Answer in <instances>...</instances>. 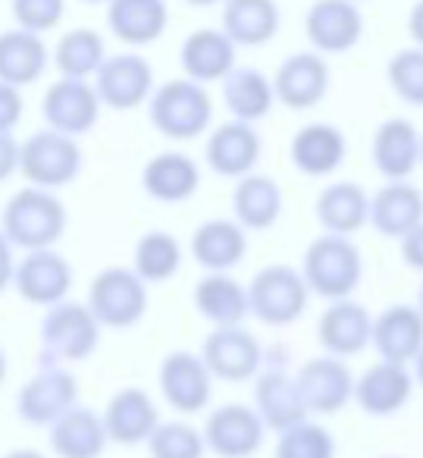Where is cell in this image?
<instances>
[{
	"label": "cell",
	"instance_id": "obj_47",
	"mask_svg": "<svg viewBox=\"0 0 423 458\" xmlns=\"http://www.w3.org/2000/svg\"><path fill=\"white\" fill-rule=\"evenodd\" d=\"M16 245L7 239V233L0 229V293L16 280V258H13Z\"/></svg>",
	"mask_w": 423,
	"mask_h": 458
},
{
	"label": "cell",
	"instance_id": "obj_30",
	"mask_svg": "<svg viewBox=\"0 0 423 458\" xmlns=\"http://www.w3.org/2000/svg\"><path fill=\"white\" fill-rule=\"evenodd\" d=\"M166 22H170L166 0H110L107 4L110 32L129 47L154 45L166 32Z\"/></svg>",
	"mask_w": 423,
	"mask_h": 458
},
{
	"label": "cell",
	"instance_id": "obj_2",
	"mask_svg": "<svg viewBox=\"0 0 423 458\" xmlns=\"http://www.w3.org/2000/svg\"><path fill=\"white\" fill-rule=\"evenodd\" d=\"M151 126L173 141H191L207 132L214 120V98L195 79H170L160 89H154L148 101Z\"/></svg>",
	"mask_w": 423,
	"mask_h": 458
},
{
	"label": "cell",
	"instance_id": "obj_41",
	"mask_svg": "<svg viewBox=\"0 0 423 458\" xmlns=\"http://www.w3.org/2000/svg\"><path fill=\"white\" fill-rule=\"evenodd\" d=\"M276 458H335V439L323 424L301 420L279 433Z\"/></svg>",
	"mask_w": 423,
	"mask_h": 458
},
{
	"label": "cell",
	"instance_id": "obj_9",
	"mask_svg": "<svg viewBox=\"0 0 423 458\" xmlns=\"http://www.w3.org/2000/svg\"><path fill=\"white\" fill-rule=\"evenodd\" d=\"M160 393H164L166 405L176 408L179 414H198L210 405L214 395V374H210L207 361L195 352H170L160 361L157 370Z\"/></svg>",
	"mask_w": 423,
	"mask_h": 458
},
{
	"label": "cell",
	"instance_id": "obj_55",
	"mask_svg": "<svg viewBox=\"0 0 423 458\" xmlns=\"http://www.w3.org/2000/svg\"><path fill=\"white\" fill-rule=\"evenodd\" d=\"M420 166H423V154H420Z\"/></svg>",
	"mask_w": 423,
	"mask_h": 458
},
{
	"label": "cell",
	"instance_id": "obj_46",
	"mask_svg": "<svg viewBox=\"0 0 423 458\" xmlns=\"http://www.w3.org/2000/svg\"><path fill=\"white\" fill-rule=\"evenodd\" d=\"M402 258L410 270H420L423 274V223L402 239Z\"/></svg>",
	"mask_w": 423,
	"mask_h": 458
},
{
	"label": "cell",
	"instance_id": "obj_7",
	"mask_svg": "<svg viewBox=\"0 0 423 458\" xmlns=\"http://www.w3.org/2000/svg\"><path fill=\"white\" fill-rule=\"evenodd\" d=\"M20 173L29 179V185L63 189L82 173V148L72 135H63L57 129H41L22 141Z\"/></svg>",
	"mask_w": 423,
	"mask_h": 458
},
{
	"label": "cell",
	"instance_id": "obj_53",
	"mask_svg": "<svg viewBox=\"0 0 423 458\" xmlns=\"http://www.w3.org/2000/svg\"><path fill=\"white\" fill-rule=\"evenodd\" d=\"M417 308L423 311V286H420V293H417Z\"/></svg>",
	"mask_w": 423,
	"mask_h": 458
},
{
	"label": "cell",
	"instance_id": "obj_39",
	"mask_svg": "<svg viewBox=\"0 0 423 458\" xmlns=\"http://www.w3.org/2000/svg\"><path fill=\"white\" fill-rule=\"evenodd\" d=\"M132 267L145 283H166L179 274L182 267V245L164 233V229H151L135 242Z\"/></svg>",
	"mask_w": 423,
	"mask_h": 458
},
{
	"label": "cell",
	"instance_id": "obj_6",
	"mask_svg": "<svg viewBox=\"0 0 423 458\" xmlns=\"http://www.w3.org/2000/svg\"><path fill=\"white\" fill-rule=\"evenodd\" d=\"M89 308L104 330H129L148 311V283L135 267H104L89 286Z\"/></svg>",
	"mask_w": 423,
	"mask_h": 458
},
{
	"label": "cell",
	"instance_id": "obj_1",
	"mask_svg": "<svg viewBox=\"0 0 423 458\" xmlns=\"http://www.w3.org/2000/svg\"><path fill=\"white\" fill-rule=\"evenodd\" d=\"M0 229L7 233V239L16 249H54L66 233V208L54 195V189L26 185L16 195H10V201L4 204Z\"/></svg>",
	"mask_w": 423,
	"mask_h": 458
},
{
	"label": "cell",
	"instance_id": "obj_35",
	"mask_svg": "<svg viewBox=\"0 0 423 458\" xmlns=\"http://www.w3.org/2000/svg\"><path fill=\"white\" fill-rule=\"evenodd\" d=\"M276 0H226L223 4V32L239 47H264L279 32Z\"/></svg>",
	"mask_w": 423,
	"mask_h": 458
},
{
	"label": "cell",
	"instance_id": "obj_32",
	"mask_svg": "<svg viewBox=\"0 0 423 458\" xmlns=\"http://www.w3.org/2000/svg\"><path fill=\"white\" fill-rule=\"evenodd\" d=\"M317 223L333 236H354L370 223V195L358 182H333L317 195Z\"/></svg>",
	"mask_w": 423,
	"mask_h": 458
},
{
	"label": "cell",
	"instance_id": "obj_38",
	"mask_svg": "<svg viewBox=\"0 0 423 458\" xmlns=\"http://www.w3.org/2000/svg\"><path fill=\"white\" fill-rule=\"evenodd\" d=\"M107 60L104 38L95 29H70L54 47V66L66 79H91Z\"/></svg>",
	"mask_w": 423,
	"mask_h": 458
},
{
	"label": "cell",
	"instance_id": "obj_51",
	"mask_svg": "<svg viewBox=\"0 0 423 458\" xmlns=\"http://www.w3.org/2000/svg\"><path fill=\"white\" fill-rule=\"evenodd\" d=\"M4 380H7V352L0 349V386H4Z\"/></svg>",
	"mask_w": 423,
	"mask_h": 458
},
{
	"label": "cell",
	"instance_id": "obj_23",
	"mask_svg": "<svg viewBox=\"0 0 423 458\" xmlns=\"http://www.w3.org/2000/svg\"><path fill=\"white\" fill-rule=\"evenodd\" d=\"M248 229L239 220L214 216L204 220L191 236V258L201 264L207 274H229L239 267L248 255Z\"/></svg>",
	"mask_w": 423,
	"mask_h": 458
},
{
	"label": "cell",
	"instance_id": "obj_18",
	"mask_svg": "<svg viewBox=\"0 0 423 458\" xmlns=\"http://www.w3.org/2000/svg\"><path fill=\"white\" fill-rule=\"evenodd\" d=\"M295 377L310 414H339L354 399V383L358 380L351 377L348 364L335 355L310 358Z\"/></svg>",
	"mask_w": 423,
	"mask_h": 458
},
{
	"label": "cell",
	"instance_id": "obj_17",
	"mask_svg": "<svg viewBox=\"0 0 423 458\" xmlns=\"http://www.w3.org/2000/svg\"><path fill=\"white\" fill-rule=\"evenodd\" d=\"M414 393V374L408 370V364L383 361L364 370L354 383V402L360 405V411L373 414V418H392L410 402Z\"/></svg>",
	"mask_w": 423,
	"mask_h": 458
},
{
	"label": "cell",
	"instance_id": "obj_20",
	"mask_svg": "<svg viewBox=\"0 0 423 458\" xmlns=\"http://www.w3.org/2000/svg\"><path fill=\"white\" fill-rule=\"evenodd\" d=\"M420 154H423V135L417 132L410 120L392 116V120H385L373 132L370 160L379 176H385V182L408 179L420 166Z\"/></svg>",
	"mask_w": 423,
	"mask_h": 458
},
{
	"label": "cell",
	"instance_id": "obj_21",
	"mask_svg": "<svg viewBox=\"0 0 423 458\" xmlns=\"http://www.w3.org/2000/svg\"><path fill=\"white\" fill-rule=\"evenodd\" d=\"M260 135L254 129V123L245 120H233L216 126L207 135V166L216 176L226 179H241L248 173H254L260 160Z\"/></svg>",
	"mask_w": 423,
	"mask_h": 458
},
{
	"label": "cell",
	"instance_id": "obj_45",
	"mask_svg": "<svg viewBox=\"0 0 423 458\" xmlns=\"http://www.w3.org/2000/svg\"><path fill=\"white\" fill-rule=\"evenodd\" d=\"M20 151L22 145L13 139V132H0V182H7L20 170Z\"/></svg>",
	"mask_w": 423,
	"mask_h": 458
},
{
	"label": "cell",
	"instance_id": "obj_16",
	"mask_svg": "<svg viewBox=\"0 0 423 458\" xmlns=\"http://www.w3.org/2000/svg\"><path fill=\"white\" fill-rule=\"evenodd\" d=\"M276 101L289 110H310L329 91V66L320 51H301L283 60L273 76Z\"/></svg>",
	"mask_w": 423,
	"mask_h": 458
},
{
	"label": "cell",
	"instance_id": "obj_31",
	"mask_svg": "<svg viewBox=\"0 0 423 458\" xmlns=\"http://www.w3.org/2000/svg\"><path fill=\"white\" fill-rule=\"evenodd\" d=\"M141 185H145V191L154 201L179 204V201H189L198 191V185H201V170H198V164L189 154L164 151V154H154L145 164V170H141Z\"/></svg>",
	"mask_w": 423,
	"mask_h": 458
},
{
	"label": "cell",
	"instance_id": "obj_19",
	"mask_svg": "<svg viewBox=\"0 0 423 458\" xmlns=\"http://www.w3.org/2000/svg\"><path fill=\"white\" fill-rule=\"evenodd\" d=\"M317 339L326 349V355L351 358L360 355L367 345H373V318L364 305L354 299H339L320 314L317 320Z\"/></svg>",
	"mask_w": 423,
	"mask_h": 458
},
{
	"label": "cell",
	"instance_id": "obj_28",
	"mask_svg": "<svg viewBox=\"0 0 423 458\" xmlns=\"http://www.w3.org/2000/svg\"><path fill=\"white\" fill-rule=\"evenodd\" d=\"M235 47L239 45L223 29H195L182 41L179 60H182L185 76L195 82H223L235 70Z\"/></svg>",
	"mask_w": 423,
	"mask_h": 458
},
{
	"label": "cell",
	"instance_id": "obj_14",
	"mask_svg": "<svg viewBox=\"0 0 423 458\" xmlns=\"http://www.w3.org/2000/svg\"><path fill=\"white\" fill-rule=\"evenodd\" d=\"M16 293L38 308H54L60 301H66L72 289V267L63 255H57L54 249H38L26 251L20 264H16Z\"/></svg>",
	"mask_w": 423,
	"mask_h": 458
},
{
	"label": "cell",
	"instance_id": "obj_52",
	"mask_svg": "<svg viewBox=\"0 0 423 458\" xmlns=\"http://www.w3.org/2000/svg\"><path fill=\"white\" fill-rule=\"evenodd\" d=\"M189 7H214V4H226V0H185Z\"/></svg>",
	"mask_w": 423,
	"mask_h": 458
},
{
	"label": "cell",
	"instance_id": "obj_44",
	"mask_svg": "<svg viewBox=\"0 0 423 458\" xmlns=\"http://www.w3.org/2000/svg\"><path fill=\"white\" fill-rule=\"evenodd\" d=\"M22 120V95L16 85L0 82V132H13Z\"/></svg>",
	"mask_w": 423,
	"mask_h": 458
},
{
	"label": "cell",
	"instance_id": "obj_25",
	"mask_svg": "<svg viewBox=\"0 0 423 458\" xmlns=\"http://www.w3.org/2000/svg\"><path fill=\"white\" fill-rule=\"evenodd\" d=\"M104 424H107L110 443L139 445V443H148L151 433L157 430L160 414H157L154 399L145 389L126 386L110 395L107 408H104Z\"/></svg>",
	"mask_w": 423,
	"mask_h": 458
},
{
	"label": "cell",
	"instance_id": "obj_33",
	"mask_svg": "<svg viewBox=\"0 0 423 458\" xmlns=\"http://www.w3.org/2000/svg\"><path fill=\"white\" fill-rule=\"evenodd\" d=\"M47 60L51 54L38 32L20 26L0 32V82L16 85V89L38 82L47 70Z\"/></svg>",
	"mask_w": 423,
	"mask_h": 458
},
{
	"label": "cell",
	"instance_id": "obj_22",
	"mask_svg": "<svg viewBox=\"0 0 423 458\" xmlns=\"http://www.w3.org/2000/svg\"><path fill=\"white\" fill-rule=\"evenodd\" d=\"M254 408L264 418L266 430H289V427L308 420L310 408L298 386V377L285 374V370H264L254 380Z\"/></svg>",
	"mask_w": 423,
	"mask_h": 458
},
{
	"label": "cell",
	"instance_id": "obj_43",
	"mask_svg": "<svg viewBox=\"0 0 423 458\" xmlns=\"http://www.w3.org/2000/svg\"><path fill=\"white\" fill-rule=\"evenodd\" d=\"M66 13V0H13V20L29 32H51Z\"/></svg>",
	"mask_w": 423,
	"mask_h": 458
},
{
	"label": "cell",
	"instance_id": "obj_11",
	"mask_svg": "<svg viewBox=\"0 0 423 458\" xmlns=\"http://www.w3.org/2000/svg\"><path fill=\"white\" fill-rule=\"evenodd\" d=\"M201 358L207 361L210 374L216 380L245 383L260 374L264 364V349L260 343L245 330V327H214L201 345Z\"/></svg>",
	"mask_w": 423,
	"mask_h": 458
},
{
	"label": "cell",
	"instance_id": "obj_29",
	"mask_svg": "<svg viewBox=\"0 0 423 458\" xmlns=\"http://www.w3.org/2000/svg\"><path fill=\"white\" fill-rule=\"evenodd\" d=\"M345 148L348 145L342 129L329 126V123H308L295 132L289 154L298 173L320 179L339 170L342 160H345Z\"/></svg>",
	"mask_w": 423,
	"mask_h": 458
},
{
	"label": "cell",
	"instance_id": "obj_56",
	"mask_svg": "<svg viewBox=\"0 0 423 458\" xmlns=\"http://www.w3.org/2000/svg\"><path fill=\"white\" fill-rule=\"evenodd\" d=\"M385 458H395V455H385Z\"/></svg>",
	"mask_w": 423,
	"mask_h": 458
},
{
	"label": "cell",
	"instance_id": "obj_50",
	"mask_svg": "<svg viewBox=\"0 0 423 458\" xmlns=\"http://www.w3.org/2000/svg\"><path fill=\"white\" fill-rule=\"evenodd\" d=\"M414 380H417V383H420V386H423V352H420V355L414 358Z\"/></svg>",
	"mask_w": 423,
	"mask_h": 458
},
{
	"label": "cell",
	"instance_id": "obj_24",
	"mask_svg": "<svg viewBox=\"0 0 423 458\" xmlns=\"http://www.w3.org/2000/svg\"><path fill=\"white\" fill-rule=\"evenodd\" d=\"M373 349L383 361L414 364L423 352V311L410 305H389L373 318Z\"/></svg>",
	"mask_w": 423,
	"mask_h": 458
},
{
	"label": "cell",
	"instance_id": "obj_13",
	"mask_svg": "<svg viewBox=\"0 0 423 458\" xmlns=\"http://www.w3.org/2000/svg\"><path fill=\"white\" fill-rule=\"evenodd\" d=\"M101 104L110 110H135L154 95V70L141 54H114L95 76Z\"/></svg>",
	"mask_w": 423,
	"mask_h": 458
},
{
	"label": "cell",
	"instance_id": "obj_42",
	"mask_svg": "<svg viewBox=\"0 0 423 458\" xmlns=\"http://www.w3.org/2000/svg\"><path fill=\"white\" fill-rule=\"evenodd\" d=\"M385 79L404 104L423 107V47H404V51L392 54Z\"/></svg>",
	"mask_w": 423,
	"mask_h": 458
},
{
	"label": "cell",
	"instance_id": "obj_26",
	"mask_svg": "<svg viewBox=\"0 0 423 458\" xmlns=\"http://www.w3.org/2000/svg\"><path fill=\"white\" fill-rule=\"evenodd\" d=\"M423 223V191L410 185L408 179L385 182L370 198V226L379 236L404 239L410 229Z\"/></svg>",
	"mask_w": 423,
	"mask_h": 458
},
{
	"label": "cell",
	"instance_id": "obj_8",
	"mask_svg": "<svg viewBox=\"0 0 423 458\" xmlns=\"http://www.w3.org/2000/svg\"><path fill=\"white\" fill-rule=\"evenodd\" d=\"M79 383L60 364H45L32 380L22 383L16 395V411L26 424L32 427H51L57 418H63L70 408H76Z\"/></svg>",
	"mask_w": 423,
	"mask_h": 458
},
{
	"label": "cell",
	"instance_id": "obj_15",
	"mask_svg": "<svg viewBox=\"0 0 423 458\" xmlns=\"http://www.w3.org/2000/svg\"><path fill=\"white\" fill-rule=\"evenodd\" d=\"M304 35L320 54H345L364 35L358 0H317L304 16Z\"/></svg>",
	"mask_w": 423,
	"mask_h": 458
},
{
	"label": "cell",
	"instance_id": "obj_36",
	"mask_svg": "<svg viewBox=\"0 0 423 458\" xmlns=\"http://www.w3.org/2000/svg\"><path fill=\"white\" fill-rule=\"evenodd\" d=\"M233 210L235 220L245 229L264 233V229L276 226L279 216H283V189L276 185V179L248 173V176L239 179L233 191Z\"/></svg>",
	"mask_w": 423,
	"mask_h": 458
},
{
	"label": "cell",
	"instance_id": "obj_37",
	"mask_svg": "<svg viewBox=\"0 0 423 458\" xmlns=\"http://www.w3.org/2000/svg\"><path fill=\"white\" fill-rule=\"evenodd\" d=\"M223 104L233 114V120L258 123L276 104V89L273 79H266L254 66H235L226 79H223Z\"/></svg>",
	"mask_w": 423,
	"mask_h": 458
},
{
	"label": "cell",
	"instance_id": "obj_54",
	"mask_svg": "<svg viewBox=\"0 0 423 458\" xmlns=\"http://www.w3.org/2000/svg\"><path fill=\"white\" fill-rule=\"evenodd\" d=\"M82 4H104V0H82ZM107 4H110V0H107Z\"/></svg>",
	"mask_w": 423,
	"mask_h": 458
},
{
	"label": "cell",
	"instance_id": "obj_48",
	"mask_svg": "<svg viewBox=\"0 0 423 458\" xmlns=\"http://www.w3.org/2000/svg\"><path fill=\"white\" fill-rule=\"evenodd\" d=\"M408 35L417 47H423V0H417L408 13Z\"/></svg>",
	"mask_w": 423,
	"mask_h": 458
},
{
	"label": "cell",
	"instance_id": "obj_10",
	"mask_svg": "<svg viewBox=\"0 0 423 458\" xmlns=\"http://www.w3.org/2000/svg\"><path fill=\"white\" fill-rule=\"evenodd\" d=\"M101 95L89 79H66L60 76L51 89L45 91L41 101V116H45L47 129H57L63 135H85L95 129L97 116H101Z\"/></svg>",
	"mask_w": 423,
	"mask_h": 458
},
{
	"label": "cell",
	"instance_id": "obj_5",
	"mask_svg": "<svg viewBox=\"0 0 423 458\" xmlns=\"http://www.w3.org/2000/svg\"><path fill=\"white\" fill-rule=\"evenodd\" d=\"M251 314L266 327H289L308 311L310 286L304 274L289 264H270L254 274L248 286Z\"/></svg>",
	"mask_w": 423,
	"mask_h": 458
},
{
	"label": "cell",
	"instance_id": "obj_4",
	"mask_svg": "<svg viewBox=\"0 0 423 458\" xmlns=\"http://www.w3.org/2000/svg\"><path fill=\"white\" fill-rule=\"evenodd\" d=\"M101 320L95 311L79 301H60V305L47 308L45 320H41V361L45 364H72L85 361L97 352L101 345Z\"/></svg>",
	"mask_w": 423,
	"mask_h": 458
},
{
	"label": "cell",
	"instance_id": "obj_3",
	"mask_svg": "<svg viewBox=\"0 0 423 458\" xmlns=\"http://www.w3.org/2000/svg\"><path fill=\"white\" fill-rule=\"evenodd\" d=\"M301 274L308 280L310 293L323 295L329 301L351 299L354 289L360 286V276H364V258L348 236L323 233L304 251Z\"/></svg>",
	"mask_w": 423,
	"mask_h": 458
},
{
	"label": "cell",
	"instance_id": "obj_27",
	"mask_svg": "<svg viewBox=\"0 0 423 458\" xmlns=\"http://www.w3.org/2000/svg\"><path fill=\"white\" fill-rule=\"evenodd\" d=\"M51 449L57 458H101L110 443L104 414L76 405L51 424Z\"/></svg>",
	"mask_w": 423,
	"mask_h": 458
},
{
	"label": "cell",
	"instance_id": "obj_34",
	"mask_svg": "<svg viewBox=\"0 0 423 458\" xmlns=\"http://www.w3.org/2000/svg\"><path fill=\"white\" fill-rule=\"evenodd\" d=\"M191 301H195V311L214 327H239L251 314L248 286H241L229 274L201 276L191 293Z\"/></svg>",
	"mask_w": 423,
	"mask_h": 458
},
{
	"label": "cell",
	"instance_id": "obj_40",
	"mask_svg": "<svg viewBox=\"0 0 423 458\" xmlns=\"http://www.w3.org/2000/svg\"><path fill=\"white\" fill-rule=\"evenodd\" d=\"M204 430L185 420H160L157 430L148 439L151 458H204Z\"/></svg>",
	"mask_w": 423,
	"mask_h": 458
},
{
	"label": "cell",
	"instance_id": "obj_12",
	"mask_svg": "<svg viewBox=\"0 0 423 458\" xmlns=\"http://www.w3.org/2000/svg\"><path fill=\"white\" fill-rule=\"evenodd\" d=\"M266 424L258 414V408L248 405H220L210 411L204 424V443L214 455L220 458H251L264 445Z\"/></svg>",
	"mask_w": 423,
	"mask_h": 458
},
{
	"label": "cell",
	"instance_id": "obj_49",
	"mask_svg": "<svg viewBox=\"0 0 423 458\" xmlns=\"http://www.w3.org/2000/svg\"><path fill=\"white\" fill-rule=\"evenodd\" d=\"M4 458H47L45 452H38V449H13V452H7Z\"/></svg>",
	"mask_w": 423,
	"mask_h": 458
}]
</instances>
